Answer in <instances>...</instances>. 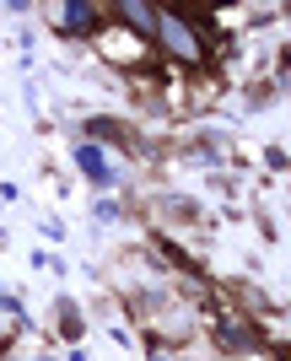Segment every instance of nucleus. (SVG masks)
Returning a JSON list of instances; mask_svg holds the SVG:
<instances>
[{
  "instance_id": "nucleus-3",
  "label": "nucleus",
  "mask_w": 291,
  "mask_h": 361,
  "mask_svg": "<svg viewBox=\"0 0 291 361\" xmlns=\"http://www.w3.org/2000/svg\"><path fill=\"white\" fill-rule=\"evenodd\" d=\"M87 16H92V11H87V6H65V27H92V22H87Z\"/></svg>"
},
{
  "instance_id": "nucleus-4",
  "label": "nucleus",
  "mask_w": 291,
  "mask_h": 361,
  "mask_svg": "<svg viewBox=\"0 0 291 361\" xmlns=\"http://www.w3.org/2000/svg\"><path fill=\"white\" fill-rule=\"evenodd\" d=\"M124 16H130V22H135V27H151V6H119Z\"/></svg>"
},
{
  "instance_id": "nucleus-1",
  "label": "nucleus",
  "mask_w": 291,
  "mask_h": 361,
  "mask_svg": "<svg viewBox=\"0 0 291 361\" xmlns=\"http://www.w3.org/2000/svg\"><path fill=\"white\" fill-rule=\"evenodd\" d=\"M156 32H162V44L173 49V54H184V60H199V38L178 22V16H156Z\"/></svg>"
},
{
  "instance_id": "nucleus-2",
  "label": "nucleus",
  "mask_w": 291,
  "mask_h": 361,
  "mask_svg": "<svg viewBox=\"0 0 291 361\" xmlns=\"http://www.w3.org/2000/svg\"><path fill=\"white\" fill-rule=\"evenodd\" d=\"M81 167H87L92 178H108V162H103V151H97V146H81Z\"/></svg>"
}]
</instances>
